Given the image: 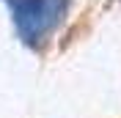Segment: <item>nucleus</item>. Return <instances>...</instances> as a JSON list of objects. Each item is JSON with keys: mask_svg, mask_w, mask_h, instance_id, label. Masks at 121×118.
<instances>
[{"mask_svg": "<svg viewBox=\"0 0 121 118\" xmlns=\"http://www.w3.org/2000/svg\"><path fill=\"white\" fill-rule=\"evenodd\" d=\"M19 36L28 44H39L63 17L69 0H8Z\"/></svg>", "mask_w": 121, "mask_h": 118, "instance_id": "f257e3e1", "label": "nucleus"}]
</instances>
